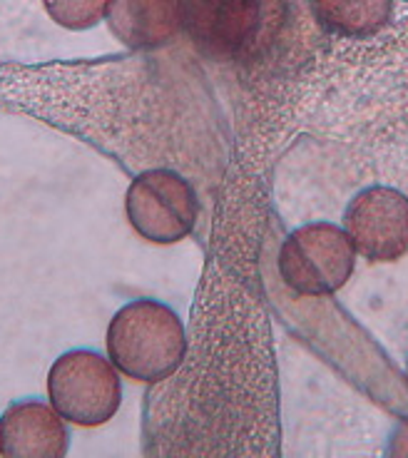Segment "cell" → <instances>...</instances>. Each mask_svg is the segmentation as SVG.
Returning <instances> with one entry per match:
<instances>
[{"mask_svg": "<svg viewBox=\"0 0 408 458\" xmlns=\"http://www.w3.org/2000/svg\"><path fill=\"white\" fill-rule=\"evenodd\" d=\"M43 8L65 30H90L105 21L110 0H43Z\"/></svg>", "mask_w": 408, "mask_h": 458, "instance_id": "cell-10", "label": "cell"}, {"mask_svg": "<svg viewBox=\"0 0 408 458\" xmlns=\"http://www.w3.org/2000/svg\"><path fill=\"white\" fill-rule=\"evenodd\" d=\"M286 0H184V30L217 63L257 60L279 40Z\"/></svg>", "mask_w": 408, "mask_h": 458, "instance_id": "cell-2", "label": "cell"}, {"mask_svg": "<svg viewBox=\"0 0 408 458\" xmlns=\"http://www.w3.org/2000/svg\"><path fill=\"white\" fill-rule=\"evenodd\" d=\"M105 21L130 50H157L184 28V0H110Z\"/></svg>", "mask_w": 408, "mask_h": 458, "instance_id": "cell-8", "label": "cell"}, {"mask_svg": "<svg viewBox=\"0 0 408 458\" xmlns=\"http://www.w3.org/2000/svg\"><path fill=\"white\" fill-rule=\"evenodd\" d=\"M47 401L68 424L98 428L123 406V378L110 356L95 349H68L47 371Z\"/></svg>", "mask_w": 408, "mask_h": 458, "instance_id": "cell-3", "label": "cell"}, {"mask_svg": "<svg viewBox=\"0 0 408 458\" xmlns=\"http://www.w3.org/2000/svg\"><path fill=\"white\" fill-rule=\"evenodd\" d=\"M276 267L284 284L299 297H331L352 279L356 250L339 225L309 222L282 242Z\"/></svg>", "mask_w": 408, "mask_h": 458, "instance_id": "cell-4", "label": "cell"}, {"mask_svg": "<svg viewBox=\"0 0 408 458\" xmlns=\"http://www.w3.org/2000/svg\"><path fill=\"white\" fill-rule=\"evenodd\" d=\"M324 30L341 38H371L391 21V0H311Z\"/></svg>", "mask_w": 408, "mask_h": 458, "instance_id": "cell-9", "label": "cell"}, {"mask_svg": "<svg viewBox=\"0 0 408 458\" xmlns=\"http://www.w3.org/2000/svg\"><path fill=\"white\" fill-rule=\"evenodd\" d=\"M406 381H408V359H406Z\"/></svg>", "mask_w": 408, "mask_h": 458, "instance_id": "cell-11", "label": "cell"}, {"mask_svg": "<svg viewBox=\"0 0 408 458\" xmlns=\"http://www.w3.org/2000/svg\"><path fill=\"white\" fill-rule=\"evenodd\" d=\"M406 3H408V0H406Z\"/></svg>", "mask_w": 408, "mask_h": 458, "instance_id": "cell-12", "label": "cell"}, {"mask_svg": "<svg viewBox=\"0 0 408 458\" xmlns=\"http://www.w3.org/2000/svg\"><path fill=\"white\" fill-rule=\"evenodd\" d=\"M68 451V421L50 406V401H13L0 413V456L63 458Z\"/></svg>", "mask_w": 408, "mask_h": 458, "instance_id": "cell-7", "label": "cell"}, {"mask_svg": "<svg viewBox=\"0 0 408 458\" xmlns=\"http://www.w3.org/2000/svg\"><path fill=\"white\" fill-rule=\"evenodd\" d=\"M344 229L366 262H398L408 254V197L396 187L371 184L352 197Z\"/></svg>", "mask_w": 408, "mask_h": 458, "instance_id": "cell-6", "label": "cell"}, {"mask_svg": "<svg viewBox=\"0 0 408 458\" xmlns=\"http://www.w3.org/2000/svg\"><path fill=\"white\" fill-rule=\"evenodd\" d=\"M105 346L123 377L137 384H159L182 367L187 356V332L170 304L132 299L113 314Z\"/></svg>", "mask_w": 408, "mask_h": 458, "instance_id": "cell-1", "label": "cell"}, {"mask_svg": "<svg viewBox=\"0 0 408 458\" xmlns=\"http://www.w3.org/2000/svg\"><path fill=\"white\" fill-rule=\"evenodd\" d=\"M125 217L145 242L177 244L197 227L200 199L180 172L152 167L140 172L127 187Z\"/></svg>", "mask_w": 408, "mask_h": 458, "instance_id": "cell-5", "label": "cell"}]
</instances>
